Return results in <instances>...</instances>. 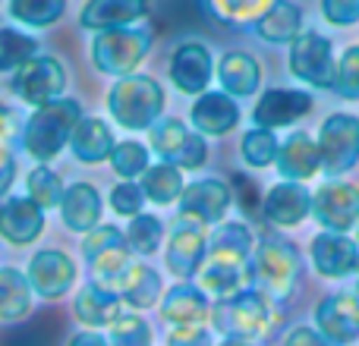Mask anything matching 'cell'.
<instances>
[{"mask_svg": "<svg viewBox=\"0 0 359 346\" xmlns=\"http://www.w3.org/2000/svg\"><path fill=\"white\" fill-rule=\"evenodd\" d=\"M79 120H82V104L76 98H57L50 104H41L25 120L19 145H22V151L32 161L48 164L69 145Z\"/></svg>", "mask_w": 359, "mask_h": 346, "instance_id": "cell-1", "label": "cell"}, {"mask_svg": "<svg viewBox=\"0 0 359 346\" xmlns=\"http://www.w3.org/2000/svg\"><path fill=\"white\" fill-rule=\"evenodd\" d=\"M107 111L120 130L145 132L161 120L164 111V88L158 79L145 73L123 76L107 92Z\"/></svg>", "mask_w": 359, "mask_h": 346, "instance_id": "cell-2", "label": "cell"}, {"mask_svg": "<svg viewBox=\"0 0 359 346\" xmlns=\"http://www.w3.org/2000/svg\"><path fill=\"white\" fill-rule=\"evenodd\" d=\"M271 296L262 293L259 286H246V290L224 296L211 305V328L224 340H259L262 334L271 331Z\"/></svg>", "mask_w": 359, "mask_h": 346, "instance_id": "cell-3", "label": "cell"}, {"mask_svg": "<svg viewBox=\"0 0 359 346\" xmlns=\"http://www.w3.org/2000/svg\"><path fill=\"white\" fill-rule=\"evenodd\" d=\"M151 50L149 25H126V29H107L92 38V63L98 73L123 79L133 76Z\"/></svg>", "mask_w": 359, "mask_h": 346, "instance_id": "cell-4", "label": "cell"}, {"mask_svg": "<svg viewBox=\"0 0 359 346\" xmlns=\"http://www.w3.org/2000/svg\"><path fill=\"white\" fill-rule=\"evenodd\" d=\"M249 274H252L255 286L262 293H268L271 299H287L297 286L299 277V252L290 240L284 236H262L255 242L252 252V265H249Z\"/></svg>", "mask_w": 359, "mask_h": 346, "instance_id": "cell-5", "label": "cell"}, {"mask_svg": "<svg viewBox=\"0 0 359 346\" xmlns=\"http://www.w3.org/2000/svg\"><path fill=\"white\" fill-rule=\"evenodd\" d=\"M82 255H86L88 268H92L95 284L107 286L117 293V284L133 265V249L126 242V233H120L114 223H98L82 236Z\"/></svg>", "mask_w": 359, "mask_h": 346, "instance_id": "cell-6", "label": "cell"}, {"mask_svg": "<svg viewBox=\"0 0 359 346\" xmlns=\"http://www.w3.org/2000/svg\"><path fill=\"white\" fill-rule=\"evenodd\" d=\"M208 223L177 211L170 221V240L164 246V265L177 280H192L208 261Z\"/></svg>", "mask_w": 359, "mask_h": 346, "instance_id": "cell-7", "label": "cell"}, {"mask_svg": "<svg viewBox=\"0 0 359 346\" xmlns=\"http://www.w3.org/2000/svg\"><path fill=\"white\" fill-rule=\"evenodd\" d=\"M151 151L161 161L174 164L180 170H198L208 161V145L198 130H189L180 117H164L149 130Z\"/></svg>", "mask_w": 359, "mask_h": 346, "instance_id": "cell-8", "label": "cell"}, {"mask_svg": "<svg viewBox=\"0 0 359 346\" xmlns=\"http://www.w3.org/2000/svg\"><path fill=\"white\" fill-rule=\"evenodd\" d=\"M10 92L35 111V107L63 98V92H67V69H63V63L57 57L38 54L13 73Z\"/></svg>", "mask_w": 359, "mask_h": 346, "instance_id": "cell-9", "label": "cell"}, {"mask_svg": "<svg viewBox=\"0 0 359 346\" xmlns=\"http://www.w3.org/2000/svg\"><path fill=\"white\" fill-rule=\"evenodd\" d=\"M290 73L303 79L312 88H334L337 79V63H334V48L322 32L303 29L290 41Z\"/></svg>", "mask_w": 359, "mask_h": 346, "instance_id": "cell-10", "label": "cell"}, {"mask_svg": "<svg viewBox=\"0 0 359 346\" xmlns=\"http://www.w3.org/2000/svg\"><path fill=\"white\" fill-rule=\"evenodd\" d=\"M318 155L328 177H341L359 161V117L331 113L318 132Z\"/></svg>", "mask_w": 359, "mask_h": 346, "instance_id": "cell-11", "label": "cell"}, {"mask_svg": "<svg viewBox=\"0 0 359 346\" xmlns=\"http://www.w3.org/2000/svg\"><path fill=\"white\" fill-rule=\"evenodd\" d=\"M170 82H174L177 92L192 95L198 98L202 92H208L211 79H215L217 67H215V57H211L208 44L196 41V38H186L174 48L170 54Z\"/></svg>", "mask_w": 359, "mask_h": 346, "instance_id": "cell-12", "label": "cell"}, {"mask_svg": "<svg viewBox=\"0 0 359 346\" xmlns=\"http://www.w3.org/2000/svg\"><path fill=\"white\" fill-rule=\"evenodd\" d=\"M312 214L325 230L347 233L359 223V186L331 179L312 195Z\"/></svg>", "mask_w": 359, "mask_h": 346, "instance_id": "cell-13", "label": "cell"}, {"mask_svg": "<svg viewBox=\"0 0 359 346\" xmlns=\"http://www.w3.org/2000/svg\"><path fill=\"white\" fill-rule=\"evenodd\" d=\"M29 280L35 296L41 299H63L76 284V265L60 249H38L29 258Z\"/></svg>", "mask_w": 359, "mask_h": 346, "instance_id": "cell-14", "label": "cell"}, {"mask_svg": "<svg viewBox=\"0 0 359 346\" xmlns=\"http://www.w3.org/2000/svg\"><path fill=\"white\" fill-rule=\"evenodd\" d=\"M44 214L48 211L29 195L0 198V240L10 246H32L44 233Z\"/></svg>", "mask_w": 359, "mask_h": 346, "instance_id": "cell-15", "label": "cell"}, {"mask_svg": "<svg viewBox=\"0 0 359 346\" xmlns=\"http://www.w3.org/2000/svg\"><path fill=\"white\" fill-rule=\"evenodd\" d=\"M233 205V189L221 177H202L192 179L180 195V211L198 217L202 223H221L227 208Z\"/></svg>", "mask_w": 359, "mask_h": 346, "instance_id": "cell-16", "label": "cell"}, {"mask_svg": "<svg viewBox=\"0 0 359 346\" xmlns=\"http://www.w3.org/2000/svg\"><path fill=\"white\" fill-rule=\"evenodd\" d=\"M312 111V95L299 88H268L252 107V123L262 130H280L293 126Z\"/></svg>", "mask_w": 359, "mask_h": 346, "instance_id": "cell-17", "label": "cell"}, {"mask_svg": "<svg viewBox=\"0 0 359 346\" xmlns=\"http://www.w3.org/2000/svg\"><path fill=\"white\" fill-rule=\"evenodd\" d=\"M312 265L322 277H350L359 271V242H353L347 233L325 230L312 240Z\"/></svg>", "mask_w": 359, "mask_h": 346, "instance_id": "cell-18", "label": "cell"}, {"mask_svg": "<svg viewBox=\"0 0 359 346\" xmlns=\"http://www.w3.org/2000/svg\"><path fill=\"white\" fill-rule=\"evenodd\" d=\"M316 328L334 346H347L359 337V299L347 293L325 296L316 309Z\"/></svg>", "mask_w": 359, "mask_h": 346, "instance_id": "cell-19", "label": "cell"}, {"mask_svg": "<svg viewBox=\"0 0 359 346\" xmlns=\"http://www.w3.org/2000/svg\"><path fill=\"white\" fill-rule=\"evenodd\" d=\"M149 16V0H86L79 10V25L92 35L107 29H126Z\"/></svg>", "mask_w": 359, "mask_h": 346, "instance_id": "cell-20", "label": "cell"}, {"mask_svg": "<svg viewBox=\"0 0 359 346\" xmlns=\"http://www.w3.org/2000/svg\"><path fill=\"white\" fill-rule=\"evenodd\" d=\"M262 214L274 223V227H297L312 214V195L303 183L297 179H284V183L271 186L268 195L262 198Z\"/></svg>", "mask_w": 359, "mask_h": 346, "instance_id": "cell-21", "label": "cell"}, {"mask_svg": "<svg viewBox=\"0 0 359 346\" xmlns=\"http://www.w3.org/2000/svg\"><path fill=\"white\" fill-rule=\"evenodd\" d=\"M189 120H192V130H198L202 136L221 139L230 130H236L240 107H236L233 95H227L224 88L221 92H202L196 98V104L189 107Z\"/></svg>", "mask_w": 359, "mask_h": 346, "instance_id": "cell-22", "label": "cell"}, {"mask_svg": "<svg viewBox=\"0 0 359 346\" xmlns=\"http://www.w3.org/2000/svg\"><path fill=\"white\" fill-rule=\"evenodd\" d=\"M252 230L240 221H221L217 230L208 236V261L224 268H246L252 265Z\"/></svg>", "mask_w": 359, "mask_h": 346, "instance_id": "cell-23", "label": "cell"}, {"mask_svg": "<svg viewBox=\"0 0 359 346\" xmlns=\"http://www.w3.org/2000/svg\"><path fill=\"white\" fill-rule=\"evenodd\" d=\"M161 318L170 324V328H180V324H205L211 321V303L208 293L196 284H177L170 286L161 296Z\"/></svg>", "mask_w": 359, "mask_h": 346, "instance_id": "cell-24", "label": "cell"}, {"mask_svg": "<svg viewBox=\"0 0 359 346\" xmlns=\"http://www.w3.org/2000/svg\"><path fill=\"white\" fill-rule=\"evenodd\" d=\"M101 195L92 183H69L67 192H63V202H60V221L67 230L73 233H88L101 223Z\"/></svg>", "mask_w": 359, "mask_h": 346, "instance_id": "cell-25", "label": "cell"}, {"mask_svg": "<svg viewBox=\"0 0 359 346\" xmlns=\"http://www.w3.org/2000/svg\"><path fill=\"white\" fill-rule=\"evenodd\" d=\"M123 305L126 303L120 299V293L107 290V286L92 280L88 286H82V290L76 293L73 315H76V321L86 324V328H111V324L123 315Z\"/></svg>", "mask_w": 359, "mask_h": 346, "instance_id": "cell-26", "label": "cell"}, {"mask_svg": "<svg viewBox=\"0 0 359 346\" xmlns=\"http://www.w3.org/2000/svg\"><path fill=\"white\" fill-rule=\"evenodd\" d=\"M114 148H117L114 130L107 126V120H101V117H82L73 139H69V155L79 164H92V167L111 161Z\"/></svg>", "mask_w": 359, "mask_h": 346, "instance_id": "cell-27", "label": "cell"}, {"mask_svg": "<svg viewBox=\"0 0 359 346\" xmlns=\"http://www.w3.org/2000/svg\"><path fill=\"white\" fill-rule=\"evenodd\" d=\"M274 167L284 179H303L316 177L322 170V155H318V142H312L306 132H290V136L280 142V151H278V161Z\"/></svg>", "mask_w": 359, "mask_h": 346, "instance_id": "cell-28", "label": "cell"}, {"mask_svg": "<svg viewBox=\"0 0 359 346\" xmlns=\"http://www.w3.org/2000/svg\"><path fill=\"white\" fill-rule=\"evenodd\" d=\"M217 82L233 98H249L262 85V67L246 50H227L217 63Z\"/></svg>", "mask_w": 359, "mask_h": 346, "instance_id": "cell-29", "label": "cell"}, {"mask_svg": "<svg viewBox=\"0 0 359 346\" xmlns=\"http://www.w3.org/2000/svg\"><path fill=\"white\" fill-rule=\"evenodd\" d=\"M117 293L130 309H151V305L161 303V274L155 271L145 261H133L130 271L120 277Z\"/></svg>", "mask_w": 359, "mask_h": 346, "instance_id": "cell-30", "label": "cell"}, {"mask_svg": "<svg viewBox=\"0 0 359 346\" xmlns=\"http://www.w3.org/2000/svg\"><path fill=\"white\" fill-rule=\"evenodd\" d=\"M32 280L19 268H0V321H22L32 312Z\"/></svg>", "mask_w": 359, "mask_h": 346, "instance_id": "cell-31", "label": "cell"}, {"mask_svg": "<svg viewBox=\"0 0 359 346\" xmlns=\"http://www.w3.org/2000/svg\"><path fill=\"white\" fill-rule=\"evenodd\" d=\"M303 32V10L290 0H278L265 16L255 22V35L268 44H290Z\"/></svg>", "mask_w": 359, "mask_h": 346, "instance_id": "cell-32", "label": "cell"}, {"mask_svg": "<svg viewBox=\"0 0 359 346\" xmlns=\"http://www.w3.org/2000/svg\"><path fill=\"white\" fill-rule=\"evenodd\" d=\"M139 186L145 189V198H149L151 205H174V202H180V195H183V189H186L183 170L168 161L151 164V167L139 177Z\"/></svg>", "mask_w": 359, "mask_h": 346, "instance_id": "cell-33", "label": "cell"}, {"mask_svg": "<svg viewBox=\"0 0 359 346\" xmlns=\"http://www.w3.org/2000/svg\"><path fill=\"white\" fill-rule=\"evenodd\" d=\"M205 10L224 25H252L271 10L278 0H202Z\"/></svg>", "mask_w": 359, "mask_h": 346, "instance_id": "cell-34", "label": "cell"}, {"mask_svg": "<svg viewBox=\"0 0 359 346\" xmlns=\"http://www.w3.org/2000/svg\"><path fill=\"white\" fill-rule=\"evenodd\" d=\"M67 13V0H10V16L25 29H48Z\"/></svg>", "mask_w": 359, "mask_h": 346, "instance_id": "cell-35", "label": "cell"}, {"mask_svg": "<svg viewBox=\"0 0 359 346\" xmlns=\"http://www.w3.org/2000/svg\"><path fill=\"white\" fill-rule=\"evenodd\" d=\"M126 242H130V249L136 255H155L158 249H161V242H164V221L158 214H136V217H130V223H126Z\"/></svg>", "mask_w": 359, "mask_h": 346, "instance_id": "cell-36", "label": "cell"}, {"mask_svg": "<svg viewBox=\"0 0 359 346\" xmlns=\"http://www.w3.org/2000/svg\"><path fill=\"white\" fill-rule=\"evenodd\" d=\"M38 54H41L38 38L19 29H0V73H16L22 63H29Z\"/></svg>", "mask_w": 359, "mask_h": 346, "instance_id": "cell-37", "label": "cell"}, {"mask_svg": "<svg viewBox=\"0 0 359 346\" xmlns=\"http://www.w3.org/2000/svg\"><path fill=\"white\" fill-rule=\"evenodd\" d=\"M246 277H252L246 268H224V265L205 261V268L198 271V286L205 293H211V296L224 299V296H233V293L246 290Z\"/></svg>", "mask_w": 359, "mask_h": 346, "instance_id": "cell-38", "label": "cell"}, {"mask_svg": "<svg viewBox=\"0 0 359 346\" xmlns=\"http://www.w3.org/2000/svg\"><path fill=\"white\" fill-rule=\"evenodd\" d=\"M63 192H67V186L60 183V177H57L48 164H38V167L29 170V177H25V195L35 198L44 211L60 208Z\"/></svg>", "mask_w": 359, "mask_h": 346, "instance_id": "cell-39", "label": "cell"}, {"mask_svg": "<svg viewBox=\"0 0 359 346\" xmlns=\"http://www.w3.org/2000/svg\"><path fill=\"white\" fill-rule=\"evenodd\" d=\"M240 151H243V161H246L249 167L262 170V167H271V164L278 161L280 142H278V136H274V130L255 126V130H249L246 136H243Z\"/></svg>", "mask_w": 359, "mask_h": 346, "instance_id": "cell-40", "label": "cell"}, {"mask_svg": "<svg viewBox=\"0 0 359 346\" xmlns=\"http://www.w3.org/2000/svg\"><path fill=\"white\" fill-rule=\"evenodd\" d=\"M111 167L123 179H139L151 167V151L136 139H123V142H117V148L111 155Z\"/></svg>", "mask_w": 359, "mask_h": 346, "instance_id": "cell-41", "label": "cell"}, {"mask_svg": "<svg viewBox=\"0 0 359 346\" xmlns=\"http://www.w3.org/2000/svg\"><path fill=\"white\" fill-rule=\"evenodd\" d=\"M111 346H151V328L142 315H120L111 324Z\"/></svg>", "mask_w": 359, "mask_h": 346, "instance_id": "cell-42", "label": "cell"}, {"mask_svg": "<svg viewBox=\"0 0 359 346\" xmlns=\"http://www.w3.org/2000/svg\"><path fill=\"white\" fill-rule=\"evenodd\" d=\"M111 208H114V214H120V217L142 214V208H145V189L139 183H133V179L114 186V189H111Z\"/></svg>", "mask_w": 359, "mask_h": 346, "instance_id": "cell-43", "label": "cell"}, {"mask_svg": "<svg viewBox=\"0 0 359 346\" xmlns=\"http://www.w3.org/2000/svg\"><path fill=\"white\" fill-rule=\"evenodd\" d=\"M334 88L344 98H359V44L344 50V57L337 60V79Z\"/></svg>", "mask_w": 359, "mask_h": 346, "instance_id": "cell-44", "label": "cell"}, {"mask_svg": "<svg viewBox=\"0 0 359 346\" xmlns=\"http://www.w3.org/2000/svg\"><path fill=\"white\" fill-rule=\"evenodd\" d=\"M322 16L331 25L359 22V0H322Z\"/></svg>", "mask_w": 359, "mask_h": 346, "instance_id": "cell-45", "label": "cell"}, {"mask_svg": "<svg viewBox=\"0 0 359 346\" xmlns=\"http://www.w3.org/2000/svg\"><path fill=\"white\" fill-rule=\"evenodd\" d=\"M168 346H215L202 324H180L168 334Z\"/></svg>", "mask_w": 359, "mask_h": 346, "instance_id": "cell-46", "label": "cell"}, {"mask_svg": "<svg viewBox=\"0 0 359 346\" xmlns=\"http://www.w3.org/2000/svg\"><path fill=\"white\" fill-rule=\"evenodd\" d=\"M284 346H334V343H331L318 328H306V324H299V328H293L290 334H287Z\"/></svg>", "mask_w": 359, "mask_h": 346, "instance_id": "cell-47", "label": "cell"}, {"mask_svg": "<svg viewBox=\"0 0 359 346\" xmlns=\"http://www.w3.org/2000/svg\"><path fill=\"white\" fill-rule=\"evenodd\" d=\"M236 202H240L243 214H255L259 211V195H255V183L246 177H236Z\"/></svg>", "mask_w": 359, "mask_h": 346, "instance_id": "cell-48", "label": "cell"}, {"mask_svg": "<svg viewBox=\"0 0 359 346\" xmlns=\"http://www.w3.org/2000/svg\"><path fill=\"white\" fill-rule=\"evenodd\" d=\"M13 179H16V155H13V151L0 142V198H6Z\"/></svg>", "mask_w": 359, "mask_h": 346, "instance_id": "cell-49", "label": "cell"}, {"mask_svg": "<svg viewBox=\"0 0 359 346\" xmlns=\"http://www.w3.org/2000/svg\"><path fill=\"white\" fill-rule=\"evenodd\" d=\"M19 126H25V123H19V113L0 101V142L6 145L13 139H19Z\"/></svg>", "mask_w": 359, "mask_h": 346, "instance_id": "cell-50", "label": "cell"}, {"mask_svg": "<svg viewBox=\"0 0 359 346\" xmlns=\"http://www.w3.org/2000/svg\"><path fill=\"white\" fill-rule=\"evenodd\" d=\"M67 346H111V340H107V337H101L98 331H79V334L69 337Z\"/></svg>", "mask_w": 359, "mask_h": 346, "instance_id": "cell-51", "label": "cell"}, {"mask_svg": "<svg viewBox=\"0 0 359 346\" xmlns=\"http://www.w3.org/2000/svg\"><path fill=\"white\" fill-rule=\"evenodd\" d=\"M221 346H255L252 340H221Z\"/></svg>", "mask_w": 359, "mask_h": 346, "instance_id": "cell-52", "label": "cell"}, {"mask_svg": "<svg viewBox=\"0 0 359 346\" xmlns=\"http://www.w3.org/2000/svg\"><path fill=\"white\" fill-rule=\"evenodd\" d=\"M356 299H359V284H356Z\"/></svg>", "mask_w": 359, "mask_h": 346, "instance_id": "cell-53", "label": "cell"}]
</instances>
